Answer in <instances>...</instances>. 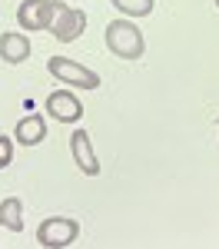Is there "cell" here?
Listing matches in <instances>:
<instances>
[{
	"label": "cell",
	"mask_w": 219,
	"mask_h": 249,
	"mask_svg": "<svg viewBox=\"0 0 219 249\" xmlns=\"http://www.w3.org/2000/svg\"><path fill=\"white\" fill-rule=\"evenodd\" d=\"M106 47H110V53L119 57V60H139L143 50H146L139 27L130 23V20H110V23H106Z\"/></svg>",
	"instance_id": "obj_1"
},
{
	"label": "cell",
	"mask_w": 219,
	"mask_h": 249,
	"mask_svg": "<svg viewBox=\"0 0 219 249\" xmlns=\"http://www.w3.org/2000/svg\"><path fill=\"white\" fill-rule=\"evenodd\" d=\"M80 236V223L70 216H47L37 226V243L47 249H63L70 243H77Z\"/></svg>",
	"instance_id": "obj_2"
},
{
	"label": "cell",
	"mask_w": 219,
	"mask_h": 249,
	"mask_svg": "<svg viewBox=\"0 0 219 249\" xmlns=\"http://www.w3.org/2000/svg\"><path fill=\"white\" fill-rule=\"evenodd\" d=\"M47 70L60 80V83H70V87H80V90H97L100 77L93 70H86L83 63H73L67 57H50L47 60Z\"/></svg>",
	"instance_id": "obj_3"
},
{
	"label": "cell",
	"mask_w": 219,
	"mask_h": 249,
	"mask_svg": "<svg viewBox=\"0 0 219 249\" xmlns=\"http://www.w3.org/2000/svg\"><path fill=\"white\" fill-rule=\"evenodd\" d=\"M83 30H86V14L77 10V7L57 3V10H53V23H50L47 34H53L60 43H73V40H80Z\"/></svg>",
	"instance_id": "obj_4"
},
{
	"label": "cell",
	"mask_w": 219,
	"mask_h": 249,
	"mask_svg": "<svg viewBox=\"0 0 219 249\" xmlns=\"http://www.w3.org/2000/svg\"><path fill=\"white\" fill-rule=\"evenodd\" d=\"M53 10H57V3H50V0H23L17 10V23L23 30H50Z\"/></svg>",
	"instance_id": "obj_5"
},
{
	"label": "cell",
	"mask_w": 219,
	"mask_h": 249,
	"mask_svg": "<svg viewBox=\"0 0 219 249\" xmlns=\"http://www.w3.org/2000/svg\"><path fill=\"white\" fill-rule=\"evenodd\" d=\"M47 113L53 116L57 123H77L80 116H83V103L70 90H53V93L47 96Z\"/></svg>",
	"instance_id": "obj_6"
},
{
	"label": "cell",
	"mask_w": 219,
	"mask_h": 249,
	"mask_svg": "<svg viewBox=\"0 0 219 249\" xmlns=\"http://www.w3.org/2000/svg\"><path fill=\"white\" fill-rule=\"evenodd\" d=\"M70 153H73V163L80 166L83 176H97L100 173V160L90 146V133L86 130H73L70 133Z\"/></svg>",
	"instance_id": "obj_7"
},
{
	"label": "cell",
	"mask_w": 219,
	"mask_h": 249,
	"mask_svg": "<svg viewBox=\"0 0 219 249\" xmlns=\"http://www.w3.org/2000/svg\"><path fill=\"white\" fill-rule=\"evenodd\" d=\"M43 136H47V123L37 113L23 116L17 123V130H14V140H17L20 146H37V143H43Z\"/></svg>",
	"instance_id": "obj_8"
},
{
	"label": "cell",
	"mask_w": 219,
	"mask_h": 249,
	"mask_svg": "<svg viewBox=\"0 0 219 249\" xmlns=\"http://www.w3.org/2000/svg\"><path fill=\"white\" fill-rule=\"evenodd\" d=\"M0 57H3V63H23V60L30 57V40L23 37V34H3L0 37Z\"/></svg>",
	"instance_id": "obj_9"
},
{
	"label": "cell",
	"mask_w": 219,
	"mask_h": 249,
	"mask_svg": "<svg viewBox=\"0 0 219 249\" xmlns=\"http://www.w3.org/2000/svg\"><path fill=\"white\" fill-rule=\"evenodd\" d=\"M0 226L10 232H23V203H20L17 196H10V199L0 203Z\"/></svg>",
	"instance_id": "obj_10"
},
{
	"label": "cell",
	"mask_w": 219,
	"mask_h": 249,
	"mask_svg": "<svg viewBox=\"0 0 219 249\" xmlns=\"http://www.w3.org/2000/svg\"><path fill=\"white\" fill-rule=\"evenodd\" d=\"M117 10H123L126 17H150L153 14V0H110Z\"/></svg>",
	"instance_id": "obj_11"
},
{
	"label": "cell",
	"mask_w": 219,
	"mask_h": 249,
	"mask_svg": "<svg viewBox=\"0 0 219 249\" xmlns=\"http://www.w3.org/2000/svg\"><path fill=\"white\" fill-rule=\"evenodd\" d=\"M14 163V140L0 133V170H7Z\"/></svg>",
	"instance_id": "obj_12"
},
{
	"label": "cell",
	"mask_w": 219,
	"mask_h": 249,
	"mask_svg": "<svg viewBox=\"0 0 219 249\" xmlns=\"http://www.w3.org/2000/svg\"><path fill=\"white\" fill-rule=\"evenodd\" d=\"M216 7H219V0H216Z\"/></svg>",
	"instance_id": "obj_13"
}]
</instances>
